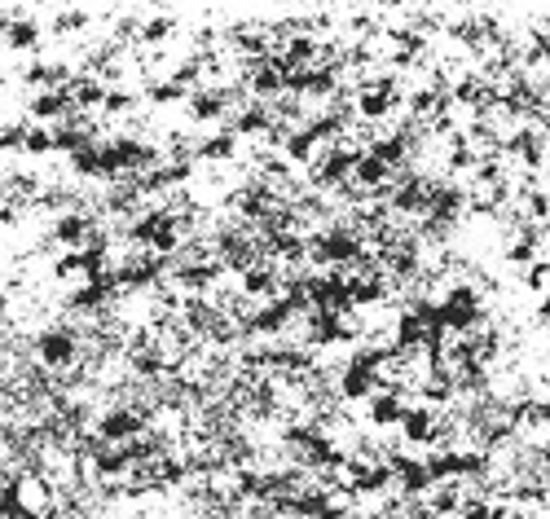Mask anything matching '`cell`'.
<instances>
[{"instance_id":"e0dca14e","label":"cell","mask_w":550,"mask_h":519,"mask_svg":"<svg viewBox=\"0 0 550 519\" xmlns=\"http://www.w3.org/2000/svg\"><path fill=\"white\" fill-rule=\"evenodd\" d=\"M352 172H357V181L361 185H383L392 176L388 163H379L374 154H357V163H352Z\"/></svg>"},{"instance_id":"f1b7e54d","label":"cell","mask_w":550,"mask_h":519,"mask_svg":"<svg viewBox=\"0 0 550 519\" xmlns=\"http://www.w3.org/2000/svg\"><path fill=\"white\" fill-rule=\"evenodd\" d=\"M286 84V75H278V71H256V80H251V88H256L260 97H269V93H278V88Z\"/></svg>"},{"instance_id":"52a82bcc","label":"cell","mask_w":550,"mask_h":519,"mask_svg":"<svg viewBox=\"0 0 550 519\" xmlns=\"http://www.w3.org/2000/svg\"><path fill=\"white\" fill-rule=\"evenodd\" d=\"M88 238H93V220L84 212H62L53 220V242H62L66 251H80Z\"/></svg>"},{"instance_id":"277c9868","label":"cell","mask_w":550,"mask_h":519,"mask_svg":"<svg viewBox=\"0 0 550 519\" xmlns=\"http://www.w3.org/2000/svg\"><path fill=\"white\" fill-rule=\"evenodd\" d=\"M0 40H5L14 53H36L40 40H44V27L31 14H5L0 18Z\"/></svg>"},{"instance_id":"7402d4cb","label":"cell","mask_w":550,"mask_h":519,"mask_svg":"<svg viewBox=\"0 0 550 519\" xmlns=\"http://www.w3.org/2000/svg\"><path fill=\"white\" fill-rule=\"evenodd\" d=\"M71 172H80V176H102V150H97V141L71 154Z\"/></svg>"},{"instance_id":"8fae6325","label":"cell","mask_w":550,"mask_h":519,"mask_svg":"<svg viewBox=\"0 0 550 519\" xmlns=\"http://www.w3.org/2000/svg\"><path fill=\"white\" fill-rule=\"evenodd\" d=\"M388 471H392V476H401V489H405V493H423L427 484H432L427 467H423V462H414V458H392Z\"/></svg>"},{"instance_id":"484cf974","label":"cell","mask_w":550,"mask_h":519,"mask_svg":"<svg viewBox=\"0 0 550 519\" xmlns=\"http://www.w3.org/2000/svg\"><path fill=\"white\" fill-rule=\"evenodd\" d=\"M286 317H291V300L269 304V308H264V313L256 317V326H260V330H278V326H286Z\"/></svg>"},{"instance_id":"3957f363","label":"cell","mask_w":550,"mask_h":519,"mask_svg":"<svg viewBox=\"0 0 550 519\" xmlns=\"http://www.w3.org/2000/svg\"><path fill=\"white\" fill-rule=\"evenodd\" d=\"M480 322V304H476V291L471 286H454V291L445 295V304L436 308V317H432V326H449V330H467V326H476Z\"/></svg>"},{"instance_id":"74e56055","label":"cell","mask_w":550,"mask_h":519,"mask_svg":"<svg viewBox=\"0 0 550 519\" xmlns=\"http://www.w3.org/2000/svg\"><path fill=\"white\" fill-rule=\"evenodd\" d=\"M0 84H5V75H0Z\"/></svg>"},{"instance_id":"1f68e13d","label":"cell","mask_w":550,"mask_h":519,"mask_svg":"<svg viewBox=\"0 0 550 519\" xmlns=\"http://www.w3.org/2000/svg\"><path fill=\"white\" fill-rule=\"evenodd\" d=\"M462 519H498V511L484 506V502H467V506H462Z\"/></svg>"},{"instance_id":"4fadbf2b","label":"cell","mask_w":550,"mask_h":519,"mask_svg":"<svg viewBox=\"0 0 550 519\" xmlns=\"http://www.w3.org/2000/svg\"><path fill=\"white\" fill-rule=\"evenodd\" d=\"M401 427H405V440H414V445H427V440L436 436L432 410H405L401 414Z\"/></svg>"},{"instance_id":"4dcf8cb0","label":"cell","mask_w":550,"mask_h":519,"mask_svg":"<svg viewBox=\"0 0 550 519\" xmlns=\"http://www.w3.org/2000/svg\"><path fill=\"white\" fill-rule=\"evenodd\" d=\"M168 31H172V18H150L146 22V27H141V40H163V36H168Z\"/></svg>"},{"instance_id":"5bb4252c","label":"cell","mask_w":550,"mask_h":519,"mask_svg":"<svg viewBox=\"0 0 550 519\" xmlns=\"http://www.w3.org/2000/svg\"><path fill=\"white\" fill-rule=\"evenodd\" d=\"M401 396L396 392H374V401H370V423L374 427H392V423H401Z\"/></svg>"},{"instance_id":"d590c367","label":"cell","mask_w":550,"mask_h":519,"mask_svg":"<svg viewBox=\"0 0 550 519\" xmlns=\"http://www.w3.org/2000/svg\"><path fill=\"white\" fill-rule=\"evenodd\" d=\"M542 423L550 427V405H542Z\"/></svg>"},{"instance_id":"8992f818","label":"cell","mask_w":550,"mask_h":519,"mask_svg":"<svg viewBox=\"0 0 550 519\" xmlns=\"http://www.w3.org/2000/svg\"><path fill=\"white\" fill-rule=\"evenodd\" d=\"M141 414L137 410H106L102 418H97V440L102 445H124V440L141 436Z\"/></svg>"},{"instance_id":"30bf717a","label":"cell","mask_w":550,"mask_h":519,"mask_svg":"<svg viewBox=\"0 0 550 519\" xmlns=\"http://www.w3.org/2000/svg\"><path fill=\"white\" fill-rule=\"evenodd\" d=\"M225 106H229V97L220 93V88H203V93L190 97V119L194 124H216V119L225 115Z\"/></svg>"},{"instance_id":"ac0fdd59","label":"cell","mask_w":550,"mask_h":519,"mask_svg":"<svg viewBox=\"0 0 550 519\" xmlns=\"http://www.w3.org/2000/svg\"><path fill=\"white\" fill-rule=\"evenodd\" d=\"M339 392L357 401V396H370V392H379V388H374V374H370V370L348 366V370H344V383H339Z\"/></svg>"},{"instance_id":"e575fe53","label":"cell","mask_w":550,"mask_h":519,"mask_svg":"<svg viewBox=\"0 0 550 519\" xmlns=\"http://www.w3.org/2000/svg\"><path fill=\"white\" fill-rule=\"evenodd\" d=\"M546 273H550V269H546V264H537V269H533V273H528V286H542V282H546Z\"/></svg>"},{"instance_id":"83f0119b","label":"cell","mask_w":550,"mask_h":519,"mask_svg":"<svg viewBox=\"0 0 550 519\" xmlns=\"http://www.w3.org/2000/svg\"><path fill=\"white\" fill-rule=\"evenodd\" d=\"M22 137H27V124H0V150H22Z\"/></svg>"},{"instance_id":"6da1fadb","label":"cell","mask_w":550,"mask_h":519,"mask_svg":"<svg viewBox=\"0 0 550 519\" xmlns=\"http://www.w3.org/2000/svg\"><path fill=\"white\" fill-rule=\"evenodd\" d=\"M36 361L44 370H66L80 361V335L71 326H49L36 335Z\"/></svg>"},{"instance_id":"d6a6232c","label":"cell","mask_w":550,"mask_h":519,"mask_svg":"<svg viewBox=\"0 0 550 519\" xmlns=\"http://www.w3.org/2000/svg\"><path fill=\"white\" fill-rule=\"evenodd\" d=\"M533 247H537V238H533V234H528L524 242H515V247H511V260H515V264H524V260H533Z\"/></svg>"},{"instance_id":"836d02e7","label":"cell","mask_w":550,"mask_h":519,"mask_svg":"<svg viewBox=\"0 0 550 519\" xmlns=\"http://www.w3.org/2000/svg\"><path fill=\"white\" fill-rule=\"evenodd\" d=\"M132 366L146 370V374H154V370H163V361L154 357V352H137V357H132Z\"/></svg>"},{"instance_id":"603a6c76","label":"cell","mask_w":550,"mask_h":519,"mask_svg":"<svg viewBox=\"0 0 550 519\" xmlns=\"http://www.w3.org/2000/svg\"><path fill=\"white\" fill-rule=\"evenodd\" d=\"M146 97H150L154 106H172V102H181V97H185V84H176L172 75H168V80L150 84V88H146Z\"/></svg>"},{"instance_id":"44dd1931","label":"cell","mask_w":550,"mask_h":519,"mask_svg":"<svg viewBox=\"0 0 550 519\" xmlns=\"http://www.w3.org/2000/svg\"><path fill=\"white\" fill-rule=\"evenodd\" d=\"M53 150V128L44 124H27V137H22V154H31V159H40V154Z\"/></svg>"},{"instance_id":"7a4b0ae2","label":"cell","mask_w":550,"mask_h":519,"mask_svg":"<svg viewBox=\"0 0 550 519\" xmlns=\"http://www.w3.org/2000/svg\"><path fill=\"white\" fill-rule=\"evenodd\" d=\"M102 150V176H119V172H132V168H150L159 154L154 146H141L132 137H115V141H97Z\"/></svg>"},{"instance_id":"9a60e30c","label":"cell","mask_w":550,"mask_h":519,"mask_svg":"<svg viewBox=\"0 0 550 519\" xmlns=\"http://www.w3.org/2000/svg\"><path fill=\"white\" fill-rule=\"evenodd\" d=\"M84 146H93V132H88L84 124H71V119H66L62 128H53V150L75 154V150H84Z\"/></svg>"},{"instance_id":"d4e9b609","label":"cell","mask_w":550,"mask_h":519,"mask_svg":"<svg viewBox=\"0 0 550 519\" xmlns=\"http://www.w3.org/2000/svg\"><path fill=\"white\" fill-rule=\"evenodd\" d=\"M88 27V14L84 9H62V14H53V31L66 36V31H84Z\"/></svg>"},{"instance_id":"ffe728a7","label":"cell","mask_w":550,"mask_h":519,"mask_svg":"<svg viewBox=\"0 0 550 519\" xmlns=\"http://www.w3.org/2000/svg\"><path fill=\"white\" fill-rule=\"evenodd\" d=\"M352 163H357V154H352V150H335L322 168H317V176H322V185H335L344 172H352Z\"/></svg>"},{"instance_id":"9c48e42d","label":"cell","mask_w":550,"mask_h":519,"mask_svg":"<svg viewBox=\"0 0 550 519\" xmlns=\"http://www.w3.org/2000/svg\"><path fill=\"white\" fill-rule=\"evenodd\" d=\"M110 291H115V278L106 273V278H93V282H84L80 291H71L66 295V304H71L75 313H88V308H102L110 300Z\"/></svg>"},{"instance_id":"d6986e66","label":"cell","mask_w":550,"mask_h":519,"mask_svg":"<svg viewBox=\"0 0 550 519\" xmlns=\"http://www.w3.org/2000/svg\"><path fill=\"white\" fill-rule=\"evenodd\" d=\"M234 150H238L234 132H216V137H207L203 146H198V159H234Z\"/></svg>"},{"instance_id":"5b68a950","label":"cell","mask_w":550,"mask_h":519,"mask_svg":"<svg viewBox=\"0 0 550 519\" xmlns=\"http://www.w3.org/2000/svg\"><path fill=\"white\" fill-rule=\"evenodd\" d=\"M31 124H58V119H75V106L66 97V88H44L27 102Z\"/></svg>"},{"instance_id":"ba28073f","label":"cell","mask_w":550,"mask_h":519,"mask_svg":"<svg viewBox=\"0 0 550 519\" xmlns=\"http://www.w3.org/2000/svg\"><path fill=\"white\" fill-rule=\"evenodd\" d=\"M313 256H317V260H326V264H335V260H352V256H357V238H352L348 229L322 234V238L313 242Z\"/></svg>"},{"instance_id":"7c38bea8","label":"cell","mask_w":550,"mask_h":519,"mask_svg":"<svg viewBox=\"0 0 550 519\" xmlns=\"http://www.w3.org/2000/svg\"><path fill=\"white\" fill-rule=\"evenodd\" d=\"M66 75H71V71H66V66H58V62H31L27 71H22V80L44 93V88H66Z\"/></svg>"},{"instance_id":"8d00e7d4","label":"cell","mask_w":550,"mask_h":519,"mask_svg":"<svg viewBox=\"0 0 550 519\" xmlns=\"http://www.w3.org/2000/svg\"><path fill=\"white\" fill-rule=\"evenodd\" d=\"M542 317H550V300H546V304H542Z\"/></svg>"},{"instance_id":"2e32d148","label":"cell","mask_w":550,"mask_h":519,"mask_svg":"<svg viewBox=\"0 0 550 519\" xmlns=\"http://www.w3.org/2000/svg\"><path fill=\"white\" fill-rule=\"evenodd\" d=\"M352 330L339 326V313H330V308H322V313L313 317V339L317 344H330V339H348Z\"/></svg>"},{"instance_id":"cb8c5ba5","label":"cell","mask_w":550,"mask_h":519,"mask_svg":"<svg viewBox=\"0 0 550 519\" xmlns=\"http://www.w3.org/2000/svg\"><path fill=\"white\" fill-rule=\"evenodd\" d=\"M242 291H247V295H269L273 291V273L269 269H247V273H242Z\"/></svg>"},{"instance_id":"f546056e","label":"cell","mask_w":550,"mask_h":519,"mask_svg":"<svg viewBox=\"0 0 550 519\" xmlns=\"http://www.w3.org/2000/svg\"><path fill=\"white\" fill-rule=\"evenodd\" d=\"M128 106H132V93H124V88H106V102H102L106 115H124Z\"/></svg>"},{"instance_id":"4316f807","label":"cell","mask_w":550,"mask_h":519,"mask_svg":"<svg viewBox=\"0 0 550 519\" xmlns=\"http://www.w3.org/2000/svg\"><path fill=\"white\" fill-rule=\"evenodd\" d=\"M264 128H269V110L264 106H251L238 115V132H264Z\"/></svg>"}]
</instances>
